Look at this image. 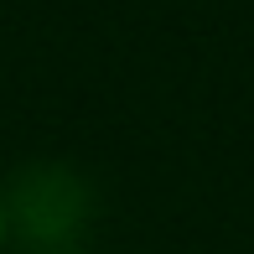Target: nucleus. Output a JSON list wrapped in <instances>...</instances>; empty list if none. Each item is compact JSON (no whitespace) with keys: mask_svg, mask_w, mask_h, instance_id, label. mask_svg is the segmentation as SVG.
<instances>
[{"mask_svg":"<svg viewBox=\"0 0 254 254\" xmlns=\"http://www.w3.org/2000/svg\"><path fill=\"white\" fill-rule=\"evenodd\" d=\"M5 223L10 239L26 244L31 254H57V249H78V239L88 234L99 213V192L67 161H21L5 182Z\"/></svg>","mask_w":254,"mask_h":254,"instance_id":"f257e3e1","label":"nucleus"},{"mask_svg":"<svg viewBox=\"0 0 254 254\" xmlns=\"http://www.w3.org/2000/svg\"><path fill=\"white\" fill-rule=\"evenodd\" d=\"M5 239H10V223H5V187H0V249H5Z\"/></svg>","mask_w":254,"mask_h":254,"instance_id":"f03ea898","label":"nucleus"},{"mask_svg":"<svg viewBox=\"0 0 254 254\" xmlns=\"http://www.w3.org/2000/svg\"><path fill=\"white\" fill-rule=\"evenodd\" d=\"M57 254H83V249H57Z\"/></svg>","mask_w":254,"mask_h":254,"instance_id":"7ed1b4c3","label":"nucleus"}]
</instances>
